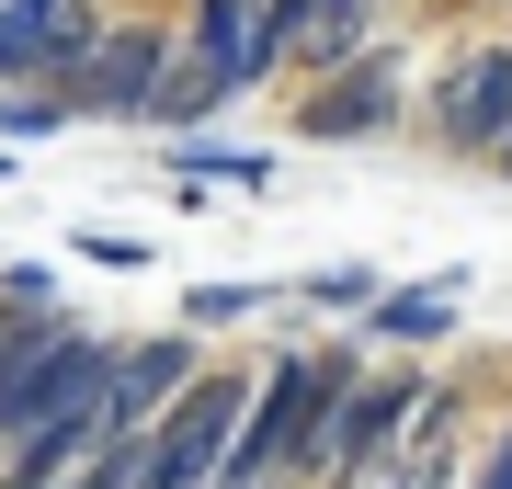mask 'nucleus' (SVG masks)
<instances>
[{"label": "nucleus", "instance_id": "f257e3e1", "mask_svg": "<svg viewBox=\"0 0 512 489\" xmlns=\"http://www.w3.org/2000/svg\"><path fill=\"white\" fill-rule=\"evenodd\" d=\"M251 399H262L251 364H205L183 399L148 421V444H137V478H126V489H217V467L239 455V433H251Z\"/></svg>", "mask_w": 512, "mask_h": 489}, {"label": "nucleus", "instance_id": "f03ea898", "mask_svg": "<svg viewBox=\"0 0 512 489\" xmlns=\"http://www.w3.org/2000/svg\"><path fill=\"white\" fill-rule=\"evenodd\" d=\"M353 376H365V330H353V342H296V353H274V364H262V399H251V433H239V467L296 478L308 444H319V421H330V399H342Z\"/></svg>", "mask_w": 512, "mask_h": 489}, {"label": "nucleus", "instance_id": "7ed1b4c3", "mask_svg": "<svg viewBox=\"0 0 512 489\" xmlns=\"http://www.w3.org/2000/svg\"><path fill=\"white\" fill-rule=\"evenodd\" d=\"M421 387H433V376H410V364H376V376H353L342 399H330V421H319V444H308V467H296V489H353L365 467H399Z\"/></svg>", "mask_w": 512, "mask_h": 489}, {"label": "nucleus", "instance_id": "20e7f679", "mask_svg": "<svg viewBox=\"0 0 512 489\" xmlns=\"http://www.w3.org/2000/svg\"><path fill=\"white\" fill-rule=\"evenodd\" d=\"M171 57H183V35H171V23H103L92 69L69 80V103L103 114V126H160V80H171Z\"/></svg>", "mask_w": 512, "mask_h": 489}, {"label": "nucleus", "instance_id": "39448f33", "mask_svg": "<svg viewBox=\"0 0 512 489\" xmlns=\"http://www.w3.org/2000/svg\"><path fill=\"white\" fill-rule=\"evenodd\" d=\"M399 103H410V57L399 46H353L342 69H319L308 80V103H296V137H387L399 126Z\"/></svg>", "mask_w": 512, "mask_h": 489}, {"label": "nucleus", "instance_id": "423d86ee", "mask_svg": "<svg viewBox=\"0 0 512 489\" xmlns=\"http://www.w3.org/2000/svg\"><path fill=\"white\" fill-rule=\"evenodd\" d=\"M205 353L194 330H137V342H114V387H103V444H148V421H160L183 387L205 376Z\"/></svg>", "mask_w": 512, "mask_h": 489}, {"label": "nucleus", "instance_id": "0eeeda50", "mask_svg": "<svg viewBox=\"0 0 512 489\" xmlns=\"http://www.w3.org/2000/svg\"><path fill=\"white\" fill-rule=\"evenodd\" d=\"M183 57L217 69L228 91H262L285 69V0H194L183 12Z\"/></svg>", "mask_w": 512, "mask_h": 489}, {"label": "nucleus", "instance_id": "6e6552de", "mask_svg": "<svg viewBox=\"0 0 512 489\" xmlns=\"http://www.w3.org/2000/svg\"><path fill=\"white\" fill-rule=\"evenodd\" d=\"M433 137L456 160H501V137H512V46H467L456 69H433Z\"/></svg>", "mask_w": 512, "mask_h": 489}, {"label": "nucleus", "instance_id": "1a4fd4ad", "mask_svg": "<svg viewBox=\"0 0 512 489\" xmlns=\"http://www.w3.org/2000/svg\"><path fill=\"white\" fill-rule=\"evenodd\" d=\"M365 342H399V353L456 342V285H387L376 308H365Z\"/></svg>", "mask_w": 512, "mask_h": 489}, {"label": "nucleus", "instance_id": "9d476101", "mask_svg": "<svg viewBox=\"0 0 512 489\" xmlns=\"http://www.w3.org/2000/svg\"><path fill=\"white\" fill-rule=\"evenodd\" d=\"M0 91H57V35H46V12H0Z\"/></svg>", "mask_w": 512, "mask_h": 489}, {"label": "nucleus", "instance_id": "9b49d317", "mask_svg": "<svg viewBox=\"0 0 512 489\" xmlns=\"http://www.w3.org/2000/svg\"><path fill=\"white\" fill-rule=\"evenodd\" d=\"M171 182H239V194H262V182H274V148H239V137H183V171Z\"/></svg>", "mask_w": 512, "mask_h": 489}, {"label": "nucleus", "instance_id": "f8f14e48", "mask_svg": "<svg viewBox=\"0 0 512 489\" xmlns=\"http://www.w3.org/2000/svg\"><path fill=\"white\" fill-rule=\"evenodd\" d=\"M262 308H274L262 285H194L183 296V330H239V319H262Z\"/></svg>", "mask_w": 512, "mask_h": 489}, {"label": "nucleus", "instance_id": "ddd939ff", "mask_svg": "<svg viewBox=\"0 0 512 489\" xmlns=\"http://www.w3.org/2000/svg\"><path fill=\"white\" fill-rule=\"evenodd\" d=\"M57 126H80L69 91H0V137H57Z\"/></svg>", "mask_w": 512, "mask_h": 489}, {"label": "nucleus", "instance_id": "4468645a", "mask_svg": "<svg viewBox=\"0 0 512 489\" xmlns=\"http://www.w3.org/2000/svg\"><path fill=\"white\" fill-rule=\"evenodd\" d=\"M69 251L92 262V273H148V239L137 228H69Z\"/></svg>", "mask_w": 512, "mask_h": 489}, {"label": "nucleus", "instance_id": "2eb2a0df", "mask_svg": "<svg viewBox=\"0 0 512 489\" xmlns=\"http://www.w3.org/2000/svg\"><path fill=\"white\" fill-rule=\"evenodd\" d=\"M308 296H319V308H376L387 285H376L365 262H330V273H308Z\"/></svg>", "mask_w": 512, "mask_h": 489}, {"label": "nucleus", "instance_id": "dca6fc26", "mask_svg": "<svg viewBox=\"0 0 512 489\" xmlns=\"http://www.w3.org/2000/svg\"><path fill=\"white\" fill-rule=\"evenodd\" d=\"M137 478V444H103V455H80L69 478H46V489H126Z\"/></svg>", "mask_w": 512, "mask_h": 489}, {"label": "nucleus", "instance_id": "f3484780", "mask_svg": "<svg viewBox=\"0 0 512 489\" xmlns=\"http://www.w3.org/2000/svg\"><path fill=\"white\" fill-rule=\"evenodd\" d=\"M0 308H57V273L46 262H12V273H0Z\"/></svg>", "mask_w": 512, "mask_h": 489}, {"label": "nucleus", "instance_id": "a211bd4d", "mask_svg": "<svg viewBox=\"0 0 512 489\" xmlns=\"http://www.w3.org/2000/svg\"><path fill=\"white\" fill-rule=\"evenodd\" d=\"M467 489H512V410H501V433H490V467H478Z\"/></svg>", "mask_w": 512, "mask_h": 489}, {"label": "nucleus", "instance_id": "6ab92c4d", "mask_svg": "<svg viewBox=\"0 0 512 489\" xmlns=\"http://www.w3.org/2000/svg\"><path fill=\"white\" fill-rule=\"evenodd\" d=\"M217 489H296V478H274V467H239V455H228V467H217Z\"/></svg>", "mask_w": 512, "mask_h": 489}, {"label": "nucleus", "instance_id": "aec40b11", "mask_svg": "<svg viewBox=\"0 0 512 489\" xmlns=\"http://www.w3.org/2000/svg\"><path fill=\"white\" fill-rule=\"evenodd\" d=\"M353 489H421L410 467H365V478H353Z\"/></svg>", "mask_w": 512, "mask_h": 489}, {"label": "nucleus", "instance_id": "412c9836", "mask_svg": "<svg viewBox=\"0 0 512 489\" xmlns=\"http://www.w3.org/2000/svg\"><path fill=\"white\" fill-rule=\"evenodd\" d=\"M0 12H57V0H0Z\"/></svg>", "mask_w": 512, "mask_h": 489}, {"label": "nucleus", "instance_id": "4be33fe9", "mask_svg": "<svg viewBox=\"0 0 512 489\" xmlns=\"http://www.w3.org/2000/svg\"><path fill=\"white\" fill-rule=\"evenodd\" d=\"M501 182H512V137H501Z\"/></svg>", "mask_w": 512, "mask_h": 489}, {"label": "nucleus", "instance_id": "5701e85b", "mask_svg": "<svg viewBox=\"0 0 512 489\" xmlns=\"http://www.w3.org/2000/svg\"><path fill=\"white\" fill-rule=\"evenodd\" d=\"M12 171H23V160H0V182H12Z\"/></svg>", "mask_w": 512, "mask_h": 489}]
</instances>
